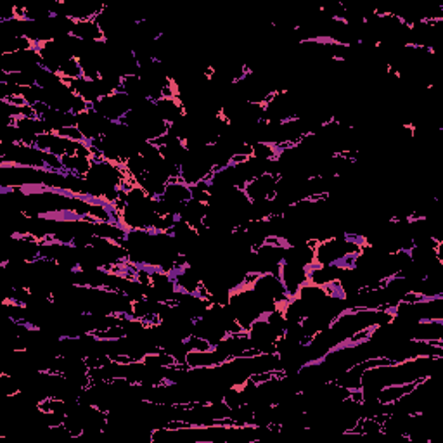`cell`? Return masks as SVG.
Instances as JSON below:
<instances>
[{
  "mask_svg": "<svg viewBox=\"0 0 443 443\" xmlns=\"http://www.w3.org/2000/svg\"><path fill=\"white\" fill-rule=\"evenodd\" d=\"M223 362H227V361L222 357L220 354H218L217 350H215V348H211V350H208V351L191 350L189 354H187V358H186V364L189 369L217 367V365L223 364Z\"/></svg>",
  "mask_w": 443,
  "mask_h": 443,
  "instance_id": "cell-7",
  "label": "cell"
},
{
  "mask_svg": "<svg viewBox=\"0 0 443 443\" xmlns=\"http://www.w3.org/2000/svg\"><path fill=\"white\" fill-rule=\"evenodd\" d=\"M110 123L111 121L106 120L104 116H101L99 113H96V111L92 110V106L76 116V127H78L80 132L83 134L87 144L103 137V135L106 134L107 128H110Z\"/></svg>",
  "mask_w": 443,
  "mask_h": 443,
  "instance_id": "cell-4",
  "label": "cell"
},
{
  "mask_svg": "<svg viewBox=\"0 0 443 443\" xmlns=\"http://www.w3.org/2000/svg\"><path fill=\"white\" fill-rule=\"evenodd\" d=\"M251 288L258 293L263 298L272 299V302L277 303L279 309H284L289 303V296L286 293L284 284H282L281 277L274 274H260L253 282H251Z\"/></svg>",
  "mask_w": 443,
  "mask_h": 443,
  "instance_id": "cell-2",
  "label": "cell"
},
{
  "mask_svg": "<svg viewBox=\"0 0 443 443\" xmlns=\"http://www.w3.org/2000/svg\"><path fill=\"white\" fill-rule=\"evenodd\" d=\"M186 347L187 350H194V351H208L211 348H215L210 341H207L205 338L198 336V334H191L189 338L186 340Z\"/></svg>",
  "mask_w": 443,
  "mask_h": 443,
  "instance_id": "cell-12",
  "label": "cell"
},
{
  "mask_svg": "<svg viewBox=\"0 0 443 443\" xmlns=\"http://www.w3.org/2000/svg\"><path fill=\"white\" fill-rule=\"evenodd\" d=\"M277 182L279 175L272 172H265L261 175L254 177L253 180H250L243 191L251 203L253 201H272L275 198V193H277Z\"/></svg>",
  "mask_w": 443,
  "mask_h": 443,
  "instance_id": "cell-3",
  "label": "cell"
},
{
  "mask_svg": "<svg viewBox=\"0 0 443 443\" xmlns=\"http://www.w3.org/2000/svg\"><path fill=\"white\" fill-rule=\"evenodd\" d=\"M170 275H172L173 281H175L177 291L180 293L196 295L198 289H200L201 284H203V277H201L200 272H198L196 268L189 267V265L179 268V270H173Z\"/></svg>",
  "mask_w": 443,
  "mask_h": 443,
  "instance_id": "cell-6",
  "label": "cell"
},
{
  "mask_svg": "<svg viewBox=\"0 0 443 443\" xmlns=\"http://www.w3.org/2000/svg\"><path fill=\"white\" fill-rule=\"evenodd\" d=\"M132 107H134V101L121 90L110 94L92 104V110L110 121H121Z\"/></svg>",
  "mask_w": 443,
  "mask_h": 443,
  "instance_id": "cell-1",
  "label": "cell"
},
{
  "mask_svg": "<svg viewBox=\"0 0 443 443\" xmlns=\"http://www.w3.org/2000/svg\"><path fill=\"white\" fill-rule=\"evenodd\" d=\"M61 165L64 172L69 173H75V175L80 177H85L89 173V170L92 168L94 165V159L92 158H87V156H61Z\"/></svg>",
  "mask_w": 443,
  "mask_h": 443,
  "instance_id": "cell-10",
  "label": "cell"
},
{
  "mask_svg": "<svg viewBox=\"0 0 443 443\" xmlns=\"http://www.w3.org/2000/svg\"><path fill=\"white\" fill-rule=\"evenodd\" d=\"M279 277H281V281H282V284H284V289H286V293H288L289 298H295V296H298L299 289H302L303 286L309 282V268L282 261Z\"/></svg>",
  "mask_w": 443,
  "mask_h": 443,
  "instance_id": "cell-5",
  "label": "cell"
},
{
  "mask_svg": "<svg viewBox=\"0 0 443 443\" xmlns=\"http://www.w3.org/2000/svg\"><path fill=\"white\" fill-rule=\"evenodd\" d=\"M73 37L80 38L83 42H104L103 30L97 24L96 17L94 19H85V21H75V26L71 30Z\"/></svg>",
  "mask_w": 443,
  "mask_h": 443,
  "instance_id": "cell-8",
  "label": "cell"
},
{
  "mask_svg": "<svg viewBox=\"0 0 443 443\" xmlns=\"http://www.w3.org/2000/svg\"><path fill=\"white\" fill-rule=\"evenodd\" d=\"M155 104L156 107H158L159 116H162L168 125H172L173 121L180 120V118L186 114L182 103H180L177 97H163V99H159L158 103Z\"/></svg>",
  "mask_w": 443,
  "mask_h": 443,
  "instance_id": "cell-9",
  "label": "cell"
},
{
  "mask_svg": "<svg viewBox=\"0 0 443 443\" xmlns=\"http://www.w3.org/2000/svg\"><path fill=\"white\" fill-rule=\"evenodd\" d=\"M279 148H275L274 144H268V142H254L251 146V156L261 162H272V159L277 158Z\"/></svg>",
  "mask_w": 443,
  "mask_h": 443,
  "instance_id": "cell-11",
  "label": "cell"
},
{
  "mask_svg": "<svg viewBox=\"0 0 443 443\" xmlns=\"http://www.w3.org/2000/svg\"><path fill=\"white\" fill-rule=\"evenodd\" d=\"M55 134L61 135V137L64 139H69V141H75V142H85V137H83V134L80 132V128L76 127H64V128H59V130H55Z\"/></svg>",
  "mask_w": 443,
  "mask_h": 443,
  "instance_id": "cell-13",
  "label": "cell"
}]
</instances>
